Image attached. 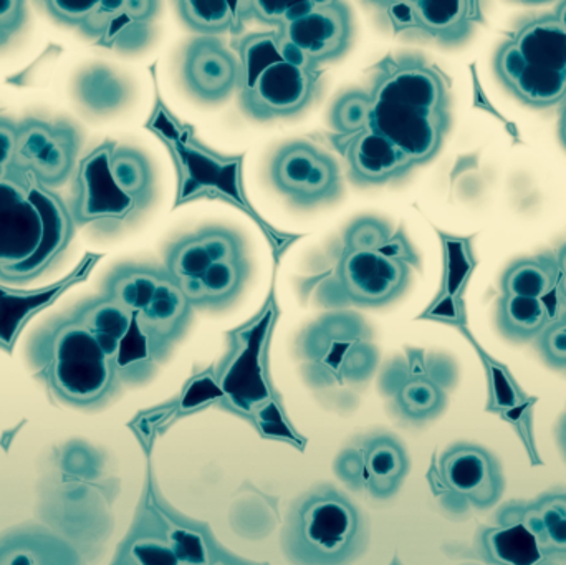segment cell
I'll return each mask as SVG.
<instances>
[{
    "mask_svg": "<svg viewBox=\"0 0 566 565\" xmlns=\"http://www.w3.org/2000/svg\"><path fill=\"white\" fill-rule=\"evenodd\" d=\"M485 556L497 565H541L551 561L522 516V503L507 504L497 516V526L482 536Z\"/></svg>",
    "mask_w": 566,
    "mask_h": 565,
    "instance_id": "cell-17",
    "label": "cell"
},
{
    "mask_svg": "<svg viewBox=\"0 0 566 565\" xmlns=\"http://www.w3.org/2000/svg\"><path fill=\"white\" fill-rule=\"evenodd\" d=\"M343 291L359 305H385L405 291L409 265L405 248L345 249L339 261Z\"/></svg>",
    "mask_w": 566,
    "mask_h": 565,
    "instance_id": "cell-9",
    "label": "cell"
},
{
    "mask_svg": "<svg viewBox=\"0 0 566 565\" xmlns=\"http://www.w3.org/2000/svg\"><path fill=\"white\" fill-rule=\"evenodd\" d=\"M98 259L99 255L86 254L70 274L45 287L22 291L0 285V350L12 352L25 325L52 307L73 285L85 281Z\"/></svg>",
    "mask_w": 566,
    "mask_h": 565,
    "instance_id": "cell-13",
    "label": "cell"
},
{
    "mask_svg": "<svg viewBox=\"0 0 566 565\" xmlns=\"http://www.w3.org/2000/svg\"><path fill=\"white\" fill-rule=\"evenodd\" d=\"M0 565H85L70 541L49 527L27 524L0 534Z\"/></svg>",
    "mask_w": 566,
    "mask_h": 565,
    "instance_id": "cell-16",
    "label": "cell"
},
{
    "mask_svg": "<svg viewBox=\"0 0 566 565\" xmlns=\"http://www.w3.org/2000/svg\"><path fill=\"white\" fill-rule=\"evenodd\" d=\"M411 7L416 29L448 45L464 42L484 20L481 3L468 0H418Z\"/></svg>",
    "mask_w": 566,
    "mask_h": 565,
    "instance_id": "cell-20",
    "label": "cell"
},
{
    "mask_svg": "<svg viewBox=\"0 0 566 565\" xmlns=\"http://www.w3.org/2000/svg\"><path fill=\"white\" fill-rule=\"evenodd\" d=\"M446 486L478 510H491L505 490L504 470L497 458L481 444L458 443L441 457Z\"/></svg>",
    "mask_w": 566,
    "mask_h": 565,
    "instance_id": "cell-12",
    "label": "cell"
},
{
    "mask_svg": "<svg viewBox=\"0 0 566 565\" xmlns=\"http://www.w3.org/2000/svg\"><path fill=\"white\" fill-rule=\"evenodd\" d=\"M560 321L564 322V325L566 327V307L564 308V311H562Z\"/></svg>",
    "mask_w": 566,
    "mask_h": 565,
    "instance_id": "cell-46",
    "label": "cell"
},
{
    "mask_svg": "<svg viewBox=\"0 0 566 565\" xmlns=\"http://www.w3.org/2000/svg\"><path fill=\"white\" fill-rule=\"evenodd\" d=\"M429 317L438 318V321L449 322V324H464L465 312L461 297H451V295H439L428 312Z\"/></svg>",
    "mask_w": 566,
    "mask_h": 565,
    "instance_id": "cell-39",
    "label": "cell"
},
{
    "mask_svg": "<svg viewBox=\"0 0 566 565\" xmlns=\"http://www.w3.org/2000/svg\"><path fill=\"white\" fill-rule=\"evenodd\" d=\"M185 82L205 102H221L241 80V63L214 36L196 39L186 50Z\"/></svg>",
    "mask_w": 566,
    "mask_h": 565,
    "instance_id": "cell-15",
    "label": "cell"
},
{
    "mask_svg": "<svg viewBox=\"0 0 566 565\" xmlns=\"http://www.w3.org/2000/svg\"><path fill=\"white\" fill-rule=\"evenodd\" d=\"M275 186L300 206L318 205L339 189V169L328 153L305 142L283 146L272 163Z\"/></svg>",
    "mask_w": 566,
    "mask_h": 565,
    "instance_id": "cell-11",
    "label": "cell"
},
{
    "mask_svg": "<svg viewBox=\"0 0 566 565\" xmlns=\"http://www.w3.org/2000/svg\"><path fill=\"white\" fill-rule=\"evenodd\" d=\"M73 317L92 332L106 355L115 360L126 335L132 331L135 317L112 299H92L76 307Z\"/></svg>",
    "mask_w": 566,
    "mask_h": 565,
    "instance_id": "cell-24",
    "label": "cell"
},
{
    "mask_svg": "<svg viewBox=\"0 0 566 565\" xmlns=\"http://www.w3.org/2000/svg\"><path fill=\"white\" fill-rule=\"evenodd\" d=\"M557 440L558 447H560L562 454H564L566 461V410L565 414L562 415L560 421H558Z\"/></svg>",
    "mask_w": 566,
    "mask_h": 565,
    "instance_id": "cell-42",
    "label": "cell"
},
{
    "mask_svg": "<svg viewBox=\"0 0 566 565\" xmlns=\"http://www.w3.org/2000/svg\"><path fill=\"white\" fill-rule=\"evenodd\" d=\"M402 411L415 420H428L444 408L446 395L434 381L415 378L399 394Z\"/></svg>",
    "mask_w": 566,
    "mask_h": 565,
    "instance_id": "cell-31",
    "label": "cell"
},
{
    "mask_svg": "<svg viewBox=\"0 0 566 565\" xmlns=\"http://www.w3.org/2000/svg\"><path fill=\"white\" fill-rule=\"evenodd\" d=\"M283 55L296 65L313 70L338 59L352 39L349 10L339 2H315L300 19L279 29Z\"/></svg>",
    "mask_w": 566,
    "mask_h": 565,
    "instance_id": "cell-8",
    "label": "cell"
},
{
    "mask_svg": "<svg viewBox=\"0 0 566 565\" xmlns=\"http://www.w3.org/2000/svg\"><path fill=\"white\" fill-rule=\"evenodd\" d=\"M315 2H269V0H259L252 3V12L262 22L277 25L279 29L285 27L286 23L300 19L306 12L313 9Z\"/></svg>",
    "mask_w": 566,
    "mask_h": 565,
    "instance_id": "cell-36",
    "label": "cell"
},
{
    "mask_svg": "<svg viewBox=\"0 0 566 565\" xmlns=\"http://www.w3.org/2000/svg\"><path fill=\"white\" fill-rule=\"evenodd\" d=\"M542 360L554 370L566 372V327L560 317L535 338Z\"/></svg>",
    "mask_w": 566,
    "mask_h": 565,
    "instance_id": "cell-35",
    "label": "cell"
},
{
    "mask_svg": "<svg viewBox=\"0 0 566 565\" xmlns=\"http://www.w3.org/2000/svg\"><path fill=\"white\" fill-rule=\"evenodd\" d=\"M371 98L363 92H348L336 100L332 109V125L342 135H358L369 128Z\"/></svg>",
    "mask_w": 566,
    "mask_h": 565,
    "instance_id": "cell-32",
    "label": "cell"
},
{
    "mask_svg": "<svg viewBox=\"0 0 566 565\" xmlns=\"http://www.w3.org/2000/svg\"><path fill=\"white\" fill-rule=\"evenodd\" d=\"M555 17H557L558 20H560L562 25H564V29L566 30V0L565 2H560L557 6V9H555Z\"/></svg>",
    "mask_w": 566,
    "mask_h": 565,
    "instance_id": "cell-45",
    "label": "cell"
},
{
    "mask_svg": "<svg viewBox=\"0 0 566 565\" xmlns=\"http://www.w3.org/2000/svg\"><path fill=\"white\" fill-rule=\"evenodd\" d=\"M25 22V6L17 0H0V45Z\"/></svg>",
    "mask_w": 566,
    "mask_h": 565,
    "instance_id": "cell-38",
    "label": "cell"
},
{
    "mask_svg": "<svg viewBox=\"0 0 566 565\" xmlns=\"http://www.w3.org/2000/svg\"><path fill=\"white\" fill-rule=\"evenodd\" d=\"M73 226L56 192L13 169L0 181V281L23 284L43 274L69 248Z\"/></svg>",
    "mask_w": 566,
    "mask_h": 565,
    "instance_id": "cell-1",
    "label": "cell"
},
{
    "mask_svg": "<svg viewBox=\"0 0 566 565\" xmlns=\"http://www.w3.org/2000/svg\"><path fill=\"white\" fill-rule=\"evenodd\" d=\"M558 297H560L562 304L566 307V274L560 275V279H558Z\"/></svg>",
    "mask_w": 566,
    "mask_h": 565,
    "instance_id": "cell-44",
    "label": "cell"
},
{
    "mask_svg": "<svg viewBox=\"0 0 566 565\" xmlns=\"http://www.w3.org/2000/svg\"><path fill=\"white\" fill-rule=\"evenodd\" d=\"M349 175L363 185H379L399 178L412 168L411 159L375 129H363L346 148Z\"/></svg>",
    "mask_w": 566,
    "mask_h": 565,
    "instance_id": "cell-18",
    "label": "cell"
},
{
    "mask_svg": "<svg viewBox=\"0 0 566 565\" xmlns=\"http://www.w3.org/2000/svg\"><path fill=\"white\" fill-rule=\"evenodd\" d=\"M33 357L40 377L70 407L103 404L118 380L112 358L73 315L53 322L39 335Z\"/></svg>",
    "mask_w": 566,
    "mask_h": 565,
    "instance_id": "cell-4",
    "label": "cell"
},
{
    "mask_svg": "<svg viewBox=\"0 0 566 565\" xmlns=\"http://www.w3.org/2000/svg\"><path fill=\"white\" fill-rule=\"evenodd\" d=\"M391 241V228L375 218H363L349 226L346 249H382Z\"/></svg>",
    "mask_w": 566,
    "mask_h": 565,
    "instance_id": "cell-34",
    "label": "cell"
},
{
    "mask_svg": "<svg viewBox=\"0 0 566 565\" xmlns=\"http://www.w3.org/2000/svg\"><path fill=\"white\" fill-rule=\"evenodd\" d=\"M499 82L518 102L545 109L566 98V30L555 13L524 20L494 56Z\"/></svg>",
    "mask_w": 566,
    "mask_h": 565,
    "instance_id": "cell-3",
    "label": "cell"
},
{
    "mask_svg": "<svg viewBox=\"0 0 566 565\" xmlns=\"http://www.w3.org/2000/svg\"><path fill=\"white\" fill-rule=\"evenodd\" d=\"M112 172L116 185L142 205L153 182L151 168L145 156L132 148H115L112 156Z\"/></svg>",
    "mask_w": 566,
    "mask_h": 565,
    "instance_id": "cell-30",
    "label": "cell"
},
{
    "mask_svg": "<svg viewBox=\"0 0 566 565\" xmlns=\"http://www.w3.org/2000/svg\"><path fill=\"white\" fill-rule=\"evenodd\" d=\"M565 305L560 297L548 299L515 297L501 295L495 321L497 328L507 341L515 344L535 341L552 322L560 317Z\"/></svg>",
    "mask_w": 566,
    "mask_h": 565,
    "instance_id": "cell-21",
    "label": "cell"
},
{
    "mask_svg": "<svg viewBox=\"0 0 566 565\" xmlns=\"http://www.w3.org/2000/svg\"><path fill=\"white\" fill-rule=\"evenodd\" d=\"M406 470H408V460H406L405 450L396 441L389 438L373 441L366 454V473L371 484H376V490L385 486L386 491H391L392 488L398 486Z\"/></svg>",
    "mask_w": 566,
    "mask_h": 565,
    "instance_id": "cell-27",
    "label": "cell"
},
{
    "mask_svg": "<svg viewBox=\"0 0 566 565\" xmlns=\"http://www.w3.org/2000/svg\"><path fill=\"white\" fill-rule=\"evenodd\" d=\"M238 3L224 0H191L179 2V13L195 32L205 36L218 35L231 29L235 22Z\"/></svg>",
    "mask_w": 566,
    "mask_h": 565,
    "instance_id": "cell-28",
    "label": "cell"
},
{
    "mask_svg": "<svg viewBox=\"0 0 566 565\" xmlns=\"http://www.w3.org/2000/svg\"><path fill=\"white\" fill-rule=\"evenodd\" d=\"M558 136H560L562 145L566 149V98L562 102L560 118H558Z\"/></svg>",
    "mask_w": 566,
    "mask_h": 565,
    "instance_id": "cell-43",
    "label": "cell"
},
{
    "mask_svg": "<svg viewBox=\"0 0 566 565\" xmlns=\"http://www.w3.org/2000/svg\"><path fill=\"white\" fill-rule=\"evenodd\" d=\"M186 175L182 198L195 196L202 188H218L229 198L241 199L238 161H219L199 149L179 145Z\"/></svg>",
    "mask_w": 566,
    "mask_h": 565,
    "instance_id": "cell-25",
    "label": "cell"
},
{
    "mask_svg": "<svg viewBox=\"0 0 566 565\" xmlns=\"http://www.w3.org/2000/svg\"><path fill=\"white\" fill-rule=\"evenodd\" d=\"M78 148V135L66 123L25 119L17 125L13 169L53 189L75 171Z\"/></svg>",
    "mask_w": 566,
    "mask_h": 565,
    "instance_id": "cell-7",
    "label": "cell"
},
{
    "mask_svg": "<svg viewBox=\"0 0 566 565\" xmlns=\"http://www.w3.org/2000/svg\"><path fill=\"white\" fill-rule=\"evenodd\" d=\"M239 63L242 106L254 118L296 115L312 100L315 86L312 70L283 55L277 32L244 36Z\"/></svg>",
    "mask_w": 566,
    "mask_h": 565,
    "instance_id": "cell-5",
    "label": "cell"
},
{
    "mask_svg": "<svg viewBox=\"0 0 566 565\" xmlns=\"http://www.w3.org/2000/svg\"><path fill=\"white\" fill-rule=\"evenodd\" d=\"M444 245V282L442 294L461 297L468 287L469 279L475 271V258L472 252L471 238H452L442 236Z\"/></svg>",
    "mask_w": 566,
    "mask_h": 565,
    "instance_id": "cell-29",
    "label": "cell"
},
{
    "mask_svg": "<svg viewBox=\"0 0 566 565\" xmlns=\"http://www.w3.org/2000/svg\"><path fill=\"white\" fill-rule=\"evenodd\" d=\"M242 255L244 248L234 232L209 228L198 234L179 239L171 245L166 258V272L178 282L188 297L216 261Z\"/></svg>",
    "mask_w": 566,
    "mask_h": 565,
    "instance_id": "cell-14",
    "label": "cell"
},
{
    "mask_svg": "<svg viewBox=\"0 0 566 565\" xmlns=\"http://www.w3.org/2000/svg\"><path fill=\"white\" fill-rule=\"evenodd\" d=\"M272 314L268 312L248 334L244 345L226 374L222 388L239 407H252L269 397L264 377H262L261 355L268 337Z\"/></svg>",
    "mask_w": 566,
    "mask_h": 565,
    "instance_id": "cell-19",
    "label": "cell"
},
{
    "mask_svg": "<svg viewBox=\"0 0 566 565\" xmlns=\"http://www.w3.org/2000/svg\"><path fill=\"white\" fill-rule=\"evenodd\" d=\"M363 546L358 510L342 494L322 491L306 498L283 534L286 556L295 565H346Z\"/></svg>",
    "mask_w": 566,
    "mask_h": 565,
    "instance_id": "cell-6",
    "label": "cell"
},
{
    "mask_svg": "<svg viewBox=\"0 0 566 565\" xmlns=\"http://www.w3.org/2000/svg\"><path fill=\"white\" fill-rule=\"evenodd\" d=\"M17 149V125L9 119L0 118V166L13 169Z\"/></svg>",
    "mask_w": 566,
    "mask_h": 565,
    "instance_id": "cell-40",
    "label": "cell"
},
{
    "mask_svg": "<svg viewBox=\"0 0 566 565\" xmlns=\"http://www.w3.org/2000/svg\"><path fill=\"white\" fill-rule=\"evenodd\" d=\"M471 342L474 344L475 350L479 352V357H481L482 365H484L485 380H488V405H485V411L499 417L504 411L525 404L531 398V395L525 394L524 388L521 387L511 368L499 362L497 358L489 355L472 338Z\"/></svg>",
    "mask_w": 566,
    "mask_h": 565,
    "instance_id": "cell-26",
    "label": "cell"
},
{
    "mask_svg": "<svg viewBox=\"0 0 566 565\" xmlns=\"http://www.w3.org/2000/svg\"><path fill=\"white\" fill-rule=\"evenodd\" d=\"M98 0H52L46 2L50 13L60 22L83 27L98 9Z\"/></svg>",
    "mask_w": 566,
    "mask_h": 565,
    "instance_id": "cell-37",
    "label": "cell"
},
{
    "mask_svg": "<svg viewBox=\"0 0 566 565\" xmlns=\"http://www.w3.org/2000/svg\"><path fill=\"white\" fill-rule=\"evenodd\" d=\"M537 404L538 398L531 397L525 404L499 415V418L504 423H507L512 431L517 435L532 468L544 467V460H542V454L537 447V438H535V407H537Z\"/></svg>",
    "mask_w": 566,
    "mask_h": 565,
    "instance_id": "cell-33",
    "label": "cell"
},
{
    "mask_svg": "<svg viewBox=\"0 0 566 565\" xmlns=\"http://www.w3.org/2000/svg\"><path fill=\"white\" fill-rule=\"evenodd\" d=\"M369 128L395 143L412 165L431 161L451 123L444 76L419 60L398 63L376 79Z\"/></svg>",
    "mask_w": 566,
    "mask_h": 565,
    "instance_id": "cell-2",
    "label": "cell"
},
{
    "mask_svg": "<svg viewBox=\"0 0 566 565\" xmlns=\"http://www.w3.org/2000/svg\"><path fill=\"white\" fill-rule=\"evenodd\" d=\"M116 146L105 143L93 149L76 166L72 216L76 224L123 221L138 209L139 202L126 195L112 172Z\"/></svg>",
    "mask_w": 566,
    "mask_h": 565,
    "instance_id": "cell-10",
    "label": "cell"
},
{
    "mask_svg": "<svg viewBox=\"0 0 566 565\" xmlns=\"http://www.w3.org/2000/svg\"><path fill=\"white\" fill-rule=\"evenodd\" d=\"M522 516L551 559L566 563V491L554 490L521 501Z\"/></svg>",
    "mask_w": 566,
    "mask_h": 565,
    "instance_id": "cell-22",
    "label": "cell"
},
{
    "mask_svg": "<svg viewBox=\"0 0 566 565\" xmlns=\"http://www.w3.org/2000/svg\"><path fill=\"white\" fill-rule=\"evenodd\" d=\"M558 279H560V271H558L555 252L517 259L502 274V295L528 299L554 297L558 294Z\"/></svg>",
    "mask_w": 566,
    "mask_h": 565,
    "instance_id": "cell-23",
    "label": "cell"
},
{
    "mask_svg": "<svg viewBox=\"0 0 566 565\" xmlns=\"http://www.w3.org/2000/svg\"><path fill=\"white\" fill-rule=\"evenodd\" d=\"M389 15L395 20L399 29H409L415 27V15H412L411 2H395L389 7Z\"/></svg>",
    "mask_w": 566,
    "mask_h": 565,
    "instance_id": "cell-41",
    "label": "cell"
}]
</instances>
